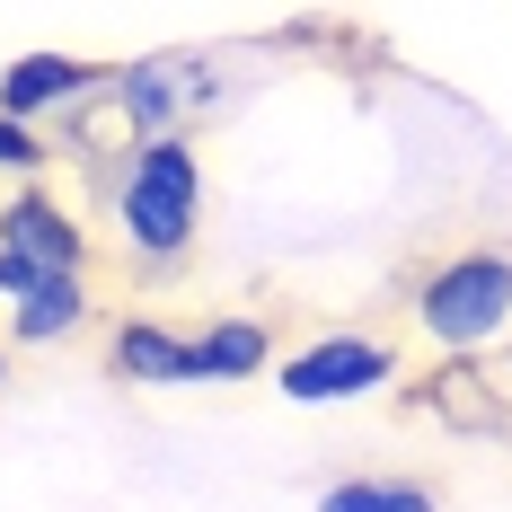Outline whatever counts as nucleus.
I'll return each instance as SVG.
<instances>
[{
	"instance_id": "nucleus-1",
	"label": "nucleus",
	"mask_w": 512,
	"mask_h": 512,
	"mask_svg": "<svg viewBox=\"0 0 512 512\" xmlns=\"http://www.w3.org/2000/svg\"><path fill=\"white\" fill-rule=\"evenodd\" d=\"M98 204H106V230L124 239V256L142 274H177L195 256V239H204V159H195L186 133L124 142L98 168Z\"/></svg>"
},
{
	"instance_id": "nucleus-2",
	"label": "nucleus",
	"mask_w": 512,
	"mask_h": 512,
	"mask_svg": "<svg viewBox=\"0 0 512 512\" xmlns=\"http://www.w3.org/2000/svg\"><path fill=\"white\" fill-rule=\"evenodd\" d=\"M407 318H415V336H424L433 354H451V362L486 354L512 327V248L468 239V248H442L433 265H415Z\"/></svg>"
},
{
	"instance_id": "nucleus-3",
	"label": "nucleus",
	"mask_w": 512,
	"mask_h": 512,
	"mask_svg": "<svg viewBox=\"0 0 512 512\" xmlns=\"http://www.w3.org/2000/svg\"><path fill=\"white\" fill-rule=\"evenodd\" d=\"M398 380H407V345L389 327H318L274 362V389L292 407H354V398H380Z\"/></svg>"
},
{
	"instance_id": "nucleus-4",
	"label": "nucleus",
	"mask_w": 512,
	"mask_h": 512,
	"mask_svg": "<svg viewBox=\"0 0 512 512\" xmlns=\"http://www.w3.org/2000/svg\"><path fill=\"white\" fill-rule=\"evenodd\" d=\"M221 98V71L204 53H133L106 71V115H115V142H168L186 133L195 106Z\"/></svg>"
},
{
	"instance_id": "nucleus-5",
	"label": "nucleus",
	"mask_w": 512,
	"mask_h": 512,
	"mask_svg": "<svg viewBox=\"0 0 512 512\" xmlns=\"http://www.w3.org/2000/svg\"><path fill=\"white\" fill-rule=\"evenodd\" d=\"M106 98V71L98 62H80V53H18V62H0V115L9 124H62V115H80V106Z\"/></svg>"
},
{
	"instance_id": "nucleus-6",
	"label": "nucleus",
	"mask_w": 512,
	"mask_h": 512,
	"mask_svg": "<svg viewBox=\"0 0 512 512\" xmlns=\"http://www.w3.org/2000/svg\"><path fill=\"white\" fill-rule=\"evenodd\" d=\"M0 248L45 265V274H89V221L62 204L53 186H9L0 204Z\"/></svg>"
},
{
	"instance_id": "nucleus-7",
	"label": "nucleus",
	"mask_w": 512,
	"mask_h": 512,
	"mask_svg": "<svg viewBox=\"0 0 512 512\" xmlns=\"http://www.w3.org/2000/svg\"><path fill=\"white\" fill-rule=\"evenodd\" d=\"M106 371L124 389H186L195 380V327L177 318H151V309H124L106 327Z\"/></svg>"
},
{
	"instance_id": "nucleus-8",
	"label": "nucleus",
	"mask_w": 512,
	"mask_h": 512,
	"mask_svg": "<svg viewBox=\"0 0 512 512\" xmlns=\"http://www.w3.org/2000/svg\"><path fill=\"white\" fill-rule=\"evenodd\" d=\"M89 318H98V292H89V274H53V283H36L27 301L9 309L0 345H18V354H53V345H71Z\"/></svg>"
},
{
	"instance_id": "nucleus-9",
	"label": "nucleus",
	"mask_w": 512,
	"mask_h": 512,
	"mask_svg": "<svg viewBox=\"0 0 512 512\" xmlns=\"http://www.w3.org/2000/svg\"><path fill=\"white\" fill-rule=\"evenodd\" d=\"M274 362H283V345H274V327L248 318V309L195 327V380H256V371H274Z\"/></svg>"
},
{
	"instance_id": "nucleus-10",
	"label": "nucleus",
	"mask_w": 512,
	"mask_h": 512,
	"mask_svg": "<svg viewBox=\"0 0 512 512\" xmlns=\"http://www.w3.org/2000/svg\"><path fill=\"white\" fill-rule=\"evenodd\" d=\"M318 512H442L424 477H336L318 486Z\"/></svg>"
},
{
	"instance_id": "nucleus-11",
	"label": "nucleus",
	"mask_w": 512,
	"mask_h": 512,
	"mask_svg": "<svg viewBox=\"0 0 512 512\" xmlns=\"http://www.w3.org/2000/svg\"><path fill=\"white\" fill-rule=\"evenodd\" d=\"M45 168H53V133L0 115V177H9V186H45Z\"/></svg>"
},
{
	"instance_id": "nucleus-12",
	"label": "nucleus",
	"mask_w": 512,
	"mask_h": 512,
	"mask_svg": "<svg viewBox=\"0 0 512 512\" xmlns=\"http://www.w3.org/2000/svg\"><path fill=\"white\" fill-rule=\"evenodd\" d=\"M36 283H53V274H45V265H27V256H9V248H0V309H18L27 292H36Z\"/></svg>"
},
{
	"instance_id": "nucleus-13",
	"label": "nucleus",
	"mask_w": 512,
	"mask_h": 512,
	"mask_svg": "<svg viewBox=\"0 0 512 512\" xmlns=\"http://www.w3.org/2000/svg\"><path fill=\"white\" fill-rule=\"evenodd\" d=\"M0 380H9V345H0Z\"/></svg>"
}]
</instances>
